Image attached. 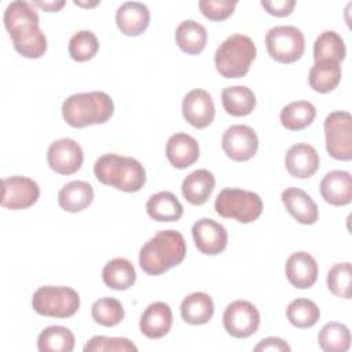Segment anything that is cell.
<instances>
[{
  "label": "cell",
  "instance_id": "6da1fadb",
  "mask_svg": "<svg viewBox=\"0 0 352 352\" xmlns=\"http://www.w3.org/2000/svg\"><path fill=\"white\" fill-rule=\"evenodd\" d=\"M3 21L18 54L29 59H37L45 54L47 38L40 29V18L30 3L23 0L10 3Z\"/></svg>",
  "mask_w": 352,
  "mask_h": 352
},
{
  "label": "cell",
  "instance_id": "7a4b0ae2",
  "mask_svg": "<svg viewBox=\"0 0 352 352\" xmlns=\"http://www.w3.org/2000/svg\"><path fill=\"white\" fill-rule=\"evenodd\" d=\"M184 236L175 230L158 231L139 252V265L147 275H162L186 257Z\"/></svg>",
  "mask_w": 352,
  "mask_h": 352
},
{
  "label": "cell",
  "instance_id": "3957f363",
  "mask_svg": "<svg viewBox=\"0 0 352 352\" xmlns=\"http://www.w3.org/2000/svg\"><path fill=\"white\" fill-rule=\"evenodd\" d=\"M114 113L113 99L103 91L80 92L70 95L62 104V116L73 128L104 124Z\"/></svg>",
  "mask_w": 352,
  "mask_h": 352
},
{
  "label": "cell",
  "instance_id": "277c9868",
  "mask_svg": "<svg viewBox=\"0 0 352 352\" xmlns=\"http://www.w3.org/2000/svg\"><path fill=\"white\" fill-rule=\"evenodd\" d=\"M94 173L102 184L125 192H136L146 183V170L138 160L114 153L100 155L95 161Z\"/></svg>",
  "mask_w": 352,
  "mask_h": 352
},
{
  "label": "cell",
  "instance_id": "5b68a950",
  "mask_svg": "<svg viewBox=\"0 0 352 352\" xmlns=\"http://www.w3.org/2000/svg\"><path fill=\"white\" fill-rule=\"evenodd\" d=\"M256 54V45L249 36L231 34L214 52L216 70L224 78H241L248 74Z\"/></svg>",
  "mask_w": 352,
  "mask_h": 352
},
{
  "label": "cell",
  "instance_id": "8992f818",
  "mask_svg": "<svg viewBox=\"0 0 352 352\" xmlns=\"http://www.w3.org/2000/svg\"><path fill=\"white\" fill-rule=\"evenodd\" d=\"M214 210L224 219L239 223H253L263 212V201L258 194L242 188H224L214 201Z\"/></svg>",
  "mask_w": 352,
  "mask_h": 352
},
{
  "label": "cell",
  "instance_id": "52a82bcc",
  "mask_svg": "<svg viewBox=\"0 0 352 352\" xmlns=\"http://www.w3.org/2000/svg\"><path fill=\"white\" fill-rule=\"evenodd\" d=\"M34 312L48 318H70L80 308L78 293L69 286H41L32 297Z\"/></svg>",
  "mask_w": 352,
  "mask_h": 352
},
{
  "label": "cell",
  "instance_id": "ba28073f",
  "mask_svg": "<svg viewBox=\"0 0 352 352\" xmlns=\"http://www.w3.org/2000/svg\"><path fill=\"white\" fill-rule=\"evenodd\" d=\"M265 47L274 60L279 63H293L304 55L305 38L298 28L279 25L267 32Z\"/></svg>",
  "mask_w": 352,
  "mask_h": 352
},
{
  "label": "cell",
  "instance_id": "9c48e42d",
  "mask_svg": "<svg viewBox=\"0 0 352 352\" xmlns=\"http://www.w3.org/2000/svg\"><path fill=\"white\" fill-rule=\"evenodd\" d=\"M326 150L334 160H352V117L348 111L330 113L323 124Z\"/></svg>",
  "mask_w": 352,
  "mask_h": 352
},
{
  "label": "cell",
  "instance_id": "30bf717a",
  "mask_svg": "<svg viewBox=\"0 0 352 352\" xmlns=\"http://www.w3.org/2000/svg\"><path fill=\"white\" fill-rule=\"evenodd\" d=\"M260 324L258 309L246 300H235L227 305L223 314L224 330L235 338H248Z\"/></svg>",
  "mask_w": 352,
  "mask_h": 352
},
{
  "label": "cell",
  "instance_id": "8fae6325",
  "mask_svg": "<svg viewBox=\"0 0 352 352\" xmlns=\"http://www.w3.org/2000/svg\"><path fill=\"white\" fill-rule=\"evenodd\" d=\"M40 197L38 184L26 176H11L1 182L0 205L6 209L21 210L33 206Z\"/></svg>",
  "mask_w": 352,
  "mask_h": 352
},
{
  "label": "cell",
  "instance_id": "7c38bea8",
  "mask_svg": "<svg viewBox=\"0 0 352 352\" xmlns=\"http://www.w3.org/2000/svg\"><path fill=\"white\" fill-rule=\"evenodd\" d=\"M221 147L228 158L239 162L248 161L257 153L258 138L249 125H231L223 133Z\"/></svg>",
  "mask_w": 352,
  "mask_h": 352
},
{
  "label": "cell",
  "instance_id": "4fadbf2b",
  "mask_svg": "<svg viewBox=\"0 0 352 352\" xmlns=\"http://www.w3.org/2000/svg\"><path fill=\"white\" fill-rule=\"evenodd\" d=\"M84 161V153L80 144L70 139L62 138L52 142L47 150V162L50 168L59 175L76 173Z\"/></svg>",
  "mask_w": 352,
  "mask_h": 352
},
{
  "label": "cell",
  "instance_id": "5bb4252c",
  "mask_svg": "<svg viewBox=\"0 0 352 352\" xmlns=\"http://www.w3.org/2000/svg\"><path fill=\"white\" fill-rule=\"evenodd\" d=\"M191 232L197 249L204 254L216 256L227 248V230L223 224L214 221L213 219H199L194 223Z\"/></svg>",
  "mask_w": 352,
  "mask_h": 352
},
{
  "label": "cell",
  "instance_id": "9a60e30c",
  "mask_svg": "<svg viewBox=\"0 0 352 352\" xmlns=\"http://www.w3.org/2000/svg\"><path fill=\"white\" fill-rule=\"evenodd\" d=\"M182 113L186 121L194 128H206L214 118V103L210 94L201 88L190 91L183 98Z\"/></svg>",
  "mask_w": 352,
  "mask_h": 352
},
{
  "label": "cell",
  "instance_id": "2e32d148",
  "mask_svg": "<svg viewBox=\"0 0 352 352\" xmlns=\"http://www.w3.org/2000/svg\"><path fill=\"white\" fill-rule=\"evenodd\" d=\"M318 263L307 252H296L289 256L285 265V274L292 286L297 289H309L318 279Z\"/></svg>",
  "mask_w": 352,
  "mask_h": 352
},
{
  "label": "cell",
  "instance_id": "e0dca14e",
  "mask_svg": "<svg viewBox=\"0 0 352 352\" xmlns=\"http://www.w3.org/2000/svg\"><path fill=\"white\" fill-rule=\"evenodd\" d=\"M319 154L308 143L293 144L285 155V166L287 172L297 179H308L314 176L319 168Z\"/></svg>",
  "mask_w": 352,
  "mask_h": 352
},
{
  "label": "cell",
  "instance_id": "ac0fdd59",
  "mask_svg": "<svg viewBox=\"0 0 352 352\" xmlns=\"http://www.w3.org/2000/svg\"><path fill=\"white\" fill-rule=\"evenodd\" d=\"M322 198L333 206H345L352 201V177L346 170L327 172L319 186Z\"/></svg>",
  "mask_w": 352,
  "mask_h": 352
},
{
  "label": "cell",
  "instance_id": "d6986e66",
  "mask_svg": "<svg viewBox=\"0 0 352 352\" xmlns=\"http://www.w3.org/2000/svg\"><path fill=\"white\" fill-rule=\"evenodd\" d=\"M173 315L166 302L157 301L150 304L142 314L139 327L140 331L151 340H158L166 336L172 327Z\"/></svg>",
  "mask_w": 352,
  "mask_h": 352
},
{
  "label": "cell",
  "instance_id": "ffe728a7",
  "mask_svg": "<svg viewBox=\"0 0 352 352\" xmlns=\"http://www.w3.org/2000/svg\"><path fill=\"white\" fill-rule=\"evenodd\" d=\"M116 23L125 36H139L148 28L150 11L143 3L125 1L116 12Z\"/></svg>",
  "mask_w": 352,
  "mask_h": 352
},
{
  "label": "cell",
  "instance_id": "44dd1931",
  "mask_svg": "<svg viewBox=\"0 0 352 352\" xmlns=\"http://www.w3.org/2000/svg\"><path fill=\"white\" fill-rule=\"evenodd\" d=\"M165 155L172 166L177 169L188 168L199 158L198 142L187 133L177 132L168 139Z\"/></svg>",
  "mask_w": 352,
  "mask_h": 352
},
{
  "label": "cell",
  "instance_id": "7402d4cb",
  "mask_svg": "<svg viewBox=\"0 0 352 352\" xmlns=\"http://www.w3.org/2000/svg\"><path fill=\"white\" fill-rule=\"evenodd\" d=\"M282 202L286 210L300 223L305 226L315 224L319 217V209L315 201L301 188L289 187L282 191Z\"/></svg>",
  "mask_w": 352,
  "mask_h": 352
},
{
  "label": "cell",
  "instance_id": "603a6c76",
  "mask_svg": "<svg viewBox=\"0 0 352 352\" xmlns=\"http://www.w3.org/2000/svg\"><path fill=\"white\" fill-rule=\"evenodd\" d=\"M216 180L208 169H197L187 175L182 183V194L191 205H204L213 192Z\"/></svg>",
  "mask_w": 352,
  "mask_h": 352
},
{
  "label": "cell",
  "instance_id": "cb8c5ba5",
  "mask_svg": "<svg viewBox=\"0 0 352 352\" xmlns=\"http://www.w3.org/2000/svg\"><path fill=\"white\" fill-rule=\"evenodd\" d=\"M94 201V188L88 182L73 180L66 183L58 192L59 206L70 213L87 209Z\"/></svg>",
  "mask_w": 352,
  "mask_h": 352
},
{
  "label": "cell",
  "instance_id": "d4e9b609",
  "mask_svg": "<svg viewBox=\"0 0 352 352\" xmlns=\"http://www.w3.org/2000/svg\"><path fill=\"white\" fill-rule=\"evenodd\" d=\"M214 314L213 300L208 293L195 292L183 298L180 304L182 319L188 324H205Z\"/></svg>",
  "mask_w": 352,
  "mask_h": 352
},
{
  "label": "cell",
  "instance_id": "484cf974",
  "mask_svg": "<svg viewBox=\"0 0 352 352\" xmlns=\"http://www.w3.org/2000/svg\"><path fill=\"white\" fill-rule=\"evenodd\" d=\"M147 214L160 223L177 221L183 216V206L177 197L170 191L153 194L146 204Z\"/></svg>",
  "mask_w": 352,
  "mask_h": 352
},
{
  "label": "cell",
  "instance_id": "4316f807",
  "mask_svg": "<svg viewBox=\"0 0 352 352\" xmlns=\"http://www.w3.org/2000/svg\"><path fill=\"white\" fill-rule=\"evenodd\" d=\"M175 40L183 52L188 55H198L206 47L208 32L199 22L186 19L176 28Z\"/></svg>",
  "mask_w": 352,
  "mask_h": 352
},
{
  "label": "cell",
  "instance_id": "83f0119b",
  "mask_svg": "<svg viewBox=\"0 0 352 352\" xmlns=\"http://www.w3.org/2000/svg\"><path fill=\"white\" fill-rule=\"evenodd\" d=\"M341 81V66L334 60H316L309 70V87L319 94H327L338 87Z\"/></svg>",
  "mask_w": 352,
  "mask_h": 352
},
{
  "label": "cell",
  "instance_id": "f1b7e54d",
  "mask_svg": "<svg viewBox=\"0 0 352 352\" xmlns=\"http://www.w3.org/2000/svg\"><path fill=\"white\" fill-rule=\"evenodd\" d=\"M102 279L104 285L113 290H126L135 283L136 271L129 260L116 257L103 267Z\"/></svg>",
  "mask_w": 352,
  "mask_h": 352
},
{
  "label": "cell",
  "instance_id": "f546056e",
  "mask_svg": "<svg viewBox=\"0 0 352 352\" xmlns=\"http://www.w3.org/2000/svg\"><path fill=\"white\" fill-rule=\"evenodd\" d=\"M221 103L230 116L243 117L254 110L256 95L245 85L226 87L221 92Z\"/></svg>",
  "mask_w": 352,
  "mask_h": 352
},
{
  "label": "cell",
  "instance_id": "4dcf8cb0",
  "mask_svg": "<svg viewBox=\"0 0 352 352\" xmlns=\"http://www.w3.org/2000/svg\"><path fill=\"white\" fill-rule=\"evenodd\" d=\"M316 117V109L311 102L296 100L286 104L279 114L280 124L289 131H301L309 126Z\"/></svg>",
  "mask_w": 352,
  "mask_h": 352
},
{
  "label": "cell",
  "instance_id": "1f68e13d",
  "mask_svg": "<svg viewBox=\"0 0 352 352\" xmlns=\"http://www.w3.org/2000/svg\"><path fill=\"white\" fill-rule=\"evenodd\" d=\"M40 352H72L74 349V334L63 326H48L37 338Z\"/></svg>",
  "mask_w": 352,
  "mask_h": 352
},
{
  "label": "cell",
  "instance_id": "d6a6232c",
  "mask_svg": "<svg viewBox=\"0 0 352 352\" xmlns=\"http://www.w3.org/2000/svg\"><path fill=\"white\" fill-rule=\"evenodd\" d=\"M318 342L324 352H346L351 346L349 329L344 323L329 322L320 329Z\"/></svg>",
  "mask_w": 352,
  "mask_h": 352
},
{
  "label": "cell",
  "instance_id": "836d02e7",
  "mask_svg": "<svg viewBox=\"0 0 352 352\" xmlns=\"http://www.w3.org/2000/svg\"><path fill=\"white\" fill-rule=\"evenodd\" d=\"M346 55V48L342 37L334 30H324L314 43V59L316 60H334L342 62Z\"/></svg>",
  "mask_w": 352,
  "mask_h": 352
},
{
  "label": "cell",
  "instance_id": "e575fe53",
  "mask_svg": "<svg viewBox=\"0 0 352 352\" xmlns=\"http://www.w3.org/2000/svg\"><path fill=\"white\" fill-rule=\"evenodd\" d=\"M287 320L298 329H308L316 324L320 316L318 305L308 298H296L286 308Z\"/></svg>",
  "mask_w": 352,
  "mask_h": 352
},
{
  "label": "cell",
  "instance_id": "d590c367",
  "mask_svg": "<svg viewBox=\"0 0 352 352\" xmlns=\"http://www.w3.org/2000/svg\"><path fill=\"white\" fill-rule=\"evenodd\" d=\"M91 315L98 324L113 327L124 319V308L117 298L102 297L92 304Z\"/></svg>",
  "mask_w": 352,
  "mask_h": 352
},
{
  "label": "cell",
  "instance_id": "8d00e7d4",
  "mask_svg": "<svg viewBox=\"0 0 352 352\" xmlns=\"http://www.w3.org/2000/svg\"><path fill=\"white\" fill-rule=\"evenodd\" d=\"M98 50V37L91 30H78L69 40V55L73 60L87 62L96 55Z\"/></svg>",
  "mask_w": 352,
  "mask_h": 352
},
{
  "label": "cell",
  "instance_id": "74e56055",
  "mask_svg": "<svg viewBox=\"0 0 352 352\" xmlns=\"http://www.w3.org/2000/svg\"><path fill=\"white\" fill-rule=\"evenodd\" d=\"M351 279H352V265L351 263H337L327 272V287L329 290L340 298H351Z\"/></svg>",
  "mask_w": 352,
  "mask_h": 352
},
{
  "label": "cell",
  "instance_id": "f35d334b",
  "mask_svg": "<svg viewBox=\"0 0 352 352\" xmlns=\"http://www.w3.org/2000/svg\"><path fill=\"white\" fill-rule=\"evenodd\" d=\"M85 352H136V345L125 337H106L95 336L85 345Z\"/></svg>",
  "mask_w": 352,
  "mask_h": 352
},
{
  "label": "cell",
  "instance_id": "ab89813d",
  "mask_svg": "<svg viewBox=\"0 0 352 352\" xmlns=\"http://www.w3.org/2000/svg\"><path fill=\"white\" fill-rule=\"evenodd\" d=\"M202 15L210 21H224L232 15L236 1L227 0H201L198 3Z\"/></svg>",
  "mask_w": 352,
  "mask_h": 352
},
{
  "label": "cell",
  "instance_id": "60d3db41",
  "mask_svg": "<svg viewBox=\"0 0 352 352\" xmlns=\"http://www.w3.org/2000/svg\"><path fill=\"white\" fill-rule=\"evenodd\" d=\"M261 7L274 16H287L292 14L296 1L294 0H261Z\"/></svg>",
  "mask_w": 352,
  "mask_h": 352
},
{
  "label": "cell",
  "instance_id": "b9f144b4",
  "mask_svg": "<svg viewBox=\"0 0 352 352\" xmlns=\"http://www.w3.org/2000/svg\"><path fill=\"white\" fill-rule=\"evenodd\" d=\"M256 352H264V351H275V352H290V346L286 341L278 337H267L261 340L256 346Z\"/></svg>",
  "mask_w": 352,
  "mask_h": 352
},
{
  "label": "cell",
  "instance_id": "7bdbcfd3",
  "mask_svg": "<svg viewBox=\"0 0 352 352\" xmlns=\"http://www.w3.org/2000/svg\"><path fill=\"white\" fill-rule=\"evenodd\" d=\"M34 6L40 7L41 10L47 11V12H54V11H59L63 6H65V1L63 0H59V1H34L33 3Z\"/></svg>",
  "mask_w": 352,
  "mask_h": 352
}]
</instances>
